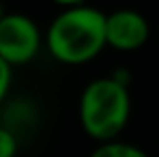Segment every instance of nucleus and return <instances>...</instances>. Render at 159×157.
<instances>
[{
	"instance_id": "nucleus-4",
	"label": "nucleus",
	"mask_w": 159,
	"mask_h": 157,
	"mask_svg": "<svg viewBox=\"0 0 159 157\" xmlns=\"http://www.w3.org/2000/svg\"><path fill=\"white\" fill-rule=\"evenodd\" d=\"M148 22L140 11L118 9L106 15V41L118 52H135L148 39Z\"/></svg>"
},
{
	"instance_id": "nucleus-8",
	"label": "nucleus",
	"mask_w": 159,
	"mask_h": 157,
	"mask_svg": "<svg viewBox=\"0 0 159 157\" xmlns=\"http://www.w3.org/2000/svg\"><path fill=\"white\" fill-rule=\"evenodd\" d=\"M56 4H60V7H67V9H71V7H80L84 0H52Z\"/></svg>"
},
{
	"instance_id": "nucleus-9",
	"label": "nucleus",
	"mask_w": 159,
	"mask_h": 157,
	"mask_svg": "<svg viewBox=\"0 0 159 157\" xmlns=\"http://www.w3.org/2000/svg\"><path fill=\"white\" fill-rule=\"evenodd\" d=\"M2 15H4V11H2V4H0V20H2Z\"/></svg>"
},
{
	"instance_id": "nucleus-6",
	"label": "nucleus",
	"mask_w": 159,
	"mask_h": 157,
	"mask_svg": "<svg viewBox=\"0 0 159 157\" xmlns=\"http://www.w3.org/2000/svg\"><path fill=\"white\" fill-rule=\"evenodd\" d=\"M0 157H17V138L9 127L0 125Z\"/></svg>"
},
{
	"instance_id": "nucleus-2",
	"label": "nucleus",
	"mask_w": 159,
	"mask_h": 157,
	"mask_svg": "<svg viewBox=\"0 0 159 157\" xmlns=\"http://www.w3.org/2000/svg\"><path fill=\"white\" fill-rule=\"evenodd\" d=\"M131 97L118 78H97L88 82L80 97V125L99 144L116 140L129 123Z\"/></svg>"
},
{
	"instance_id": "nucleus-5",
	"label": "nucleus",
	"mask_w": 159,
	"mask_h": 157,
	"mask_svg": "<svg viewBox=\"0 0 159 157\" xmlns=\"http://www.w3.org/2000/svg\"><path fill=\"white\" fill-rule=\"evenodd\" d=\"M90 157H148L140 146L129 144V142H120V140H112V142H103L99 144Z\"/></svg>"
},
{
	"instance_id": "nucleus-3",
	"label": "nucleus",
	"mask_w": 159,
	"mask_h": 157,
	"mask_svg": "<svg viewBox=\"0 0 159 157\" xmlns=\"http://www.w3.org/2000/svg\"><path fill=\"white\" fill-rule=\"evenodd\" d=\"M41 50L39 26L22 13H4L0 20V58L15 67L30 62Z\"/></svg>"
},
{
	"instance_id": "nucleus-7",
	"label": "nucleus",
	"mask_w": 159,
	"mask_h": 157,
	"mask_svg": "<svg viewBox=\"0 0 159 157\" xmlns=\"http://www.w3.org/2000/svg\"><path fill=\"white\" fill-rule=\"evenodd\" d=\"M9 88H11V65H7L0 58V104L4 101Z\"/></svg>"
},
{
	"instance_id": "nucleus-1",
	"label": "nucleus",
	"mask_w": 159,
	"mask_h": 157,
	"mask_svg": "<svg viewBox=\"0 0 159 157\" xmlns=\"http://www.w3.org/2000/svg\"><path fill=\"white\" fill-rule=\"evenodd\" d=\"M45 45L58 62L82 65L107 45L106 13L95 7H71L58 13L45 32Z\"/></svg>"
}]
</instances>
